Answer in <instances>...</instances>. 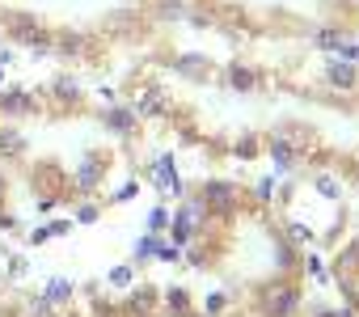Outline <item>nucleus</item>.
Returning <instances> with one entry per match:
<instances>
[{"mask_svg":"<svg viewBox=\"0 0 359 317\" xmlns=\"http://www.w3.org/2000/svg\"><path fill=\"white\" fill-rule=\"evenodd\" d=\"M300 309V292L292 283H271L262 288V313L266 317H292Z\"/></svg>","mask_w":359,"mask_h":317,"instance_id":"1","label":"nucleus"},{"mask_svg":"<svg viewBox=\"0 0 359 317\" xmlns=\"http://www.w3.org/2000/svg\"><path fill=\"white\" fill-rule=\"evenodd\" d=\"M203 208H212L216 216H233L237 212V187L233 182H208L203 187Z\"/></svg>","mask_w":359,"mask_h":317,"instance_id":"2","label":"nucleus"},{"mask_svg":"<svg viewBox=\"0 0 359 317\" xmlns=\"http://www.w3.org/2000/svg\"><path fill=\"white\" fill-rule=\"evenodd\" d=\"M266 148H271V156H275V170H279V174H287V170L300 166V148H296L287 135H271Z\"/></svg>","mask_w":359,"mask_h":317,"instance_id":"3","label":"nucleus"},{"mask_svg":"<svg viewBox=\"0 0 359 317\" xmlns=\"http://www.w3.org/2000/svg\"><path fill=\"white\" fill-rule=\"evenodd\" d=\"M30 110H34V97H30L26 89L0 93V114H5V119H22V114H30Z\"/></svg>","mask_w":359,"mask_h":317,"instance_id":"4","label":"nucleus"},{"mask_svg":"<svg viewBox=\"0 0 359 317\" xmlns=\"http://www.w3.org/2000/svg\"><path fill=\"white\" fill-rule=\"evenodd\" d=\"M102 174H106V161H102V156H93V152H89L85 161H81V170H76V191H85V195H89V191H93V187L102 182Z\"/></svg>","mask_w":359,"mask_h":317,"instance_id":"5","label":"nucleus"},{"mask_svg":"<svg viewBox=\"0 0 359 317\" xmlns=\"http://www.w3.org/2000/svg\"><path fill=\"white\" fill-rule=\"evenodd\" d=\"M102 123H106L114 135H131V127H135V110H131V106H106V110H102Z\"/></svg>","mask_w":359,"mask_h":317,"instance_id":"6","label":"nucleus"},{"mask_svg":"<svg viewBox=\"0 0 359 317\" xmlns=\"http://www.w3.org/2000/svg\"><path fill=\"white\" fill-rule=\"evenodd\" d=\"M325 76H330V85H338V89H355V81H359V72H355L351 60H330Z\"/></svg>","mask_w":359,"mask_h":317,"instance_id":"7","label":"nucleus"},{"mask_svg":"<svg viewBox=\"0 0 359 317\" xmlns=\"http://www.w3.org/2000/svg\"><path fill=\"white\" fill-rule=\"evenodd\" d=\"M26 152V135L18 127H0V156H22Z\"/></svg>","mask_w":359,"mask_h":317,"instance_id":"8","label":"nucleus"},{"mask_svg":"<svg viewBox=\"0 0 359 317\" xmlns=\"http://www.w3.org/2000/svg\"><path fill=\"white\" fill-rule=\"evenodd\" d=\"M229 85L241 89V93H250V89H258V72H254L250 64H233V68H229Z\"/></svg>","mask_w":359,"mask_h":317,"instance_id":"9","label":"nucleus"},{"mask_svg":"<svg viewBox=\"0 0 359 317\" xmlns=\"http://www.w3.org/2000/svg\"><path fill=\"white\" fill-rule=\"evenodd\" d=\"M68 296H72V279H68V275H55V279L47 283V292H43L47 304H68Z\"/></svg>","mask_w":359,"mask_h":317,"instance_id":"10","label":"nucleus"},{"mask_svg":"<svg viewBox=\"0 0 359 317\" xmlns=\"http://www.w3.org/2000/svg\"><path fill=\"white\" fill-rule=\"evenodd\" d=\"M165 309H169L173 317H191V296H187V288H169V292H165Z\"/></svg>","mask_w":359,"mask_h":317,"instance_id":"11","label":"nucleus"},{"mask_svg":"<svg viewBox=\"0 0 359 317\" xmlns=\"http://www.w3.org/2000/svg\"><path fill=\"white\" fill-rule=\"evenodd\" d=\"M156 187H165V191H182V182H177V174H173V156H169V152L156 161Z\"/></svg>","mask_w":359,"mask_h":317,"instance_id":"12","label":"nucleus"},{"mask_svg":"<svg viewBox=\"0 0 359 317\" xmlns=\"http://www.w3.org/2000/svg\"><path fill=\"white\" fill-rule=\"evenodd\" d=\"M51 93H55L60 102H64V97H68V102H76V97H81V85H76V76H68V72H60V76L51 81Z\"/></svg>","mask_w":359,"mask_h":317,"instance_id":"13","label":"nucleus"},{"mask_svg":"<svg viewBox=\"0 0 359 317\" xmlns=\"http://www.w3.org/2000/svg\"><path fill=\"white\" fill-rule=\"evenodd\" d=\"M156 233H148V237H140V245H135V267H144L148 258H156Z\"/></svg>","mask_w":359,"mask_h":317,"instance_id":"14","label":"nucleus"},{"mask_svg":"<svg viewBox=\"0 0 359 317\" xmlns=\"http://www.w3.org/2000/svg\"><path fill=\"white\" fill-rule=\"evenodd\" d=\"M131 304H135L140 313H152V304H156V288L140 283V288H135V296H131Z\"/></svg>","mask_w":359,"mask_h":317,"instance_id":"15","label":"nucleus"},{"mask_svg":"<svg viewBox=\"0 0 359 317\" xmlns=\"http://www.w3.org/2000/svg\"><path fill=\"white\" fill-rule=\"evenodd\" d=\"M169 224H173L169 208H152V212H148V233H161V229H169Z\"/></svg>","mask_w":359,"mask_h":317,"instance_id":"16","label":"nucleus"},{"mask_svg":"<svg viewBox=\"0 0 359 317\" xmlns=\"http://www.w3.org/2000/svg\"><path fill=\"white\" fill-rule=\"evenodd\" d=\"M313 187H317V195H325V199H338V195H342V187H338V182H334L330 174H321V178L313 182Z\"/></svg>","mask_w":359,"mask_h":317,"instance_id":"17","label":"nucleus"},{"mask_svg":"<svg viewBox=\"0 0 359 317\" xmlns=\"http://www.w3.org/2000/svg\"><path fill=\"white\" fill-rule=\"evenodd\" d=\"M110 283H118V288L135 283V262H131V267H127V262H123V267H114V271H110Z\"/></svg>","mask_w":359,"mask_h":317,"instance_id":"18","label":"nucleus"},{"mask_svg":"<svg viewBox=\"0 0 359 317\" xmlns=\"http://www.w3.org/2000/svg\"><path fill=\"white\" fill-rule=\"evenodd\" d=\"M287 241L292 245H304V241H313V229L309 224H287Z\"/></svg>","mask_w":359,"mask_h":317,"instance_id":"19","label":"nucleus"},{"mask_svg":"<svg viewBox=\"0 0 359 317\" xmlns=\"http://www.w3.org/2000/svg\"><path fill=\"white\" fill-rule=\"evenodd\" d=\"M177 68L195 76V72H203V68H208V60H203V55H182V60H177Z\"/></svg>","mask_w":359,"mask_h":317,"instance_id":"20","label":"nucleus"},{"mask_svg":"<svg viewBox=\"0 0 359 317\" xmlns=\"http://www.w3.org/2000/svg\"><path fill=\"white\" fill-rule=\"evenodd\" d=\"M317 43H321L325 51H342V34H334V30H321V34H317Z\"/></svg>","mask_w":359,"mask_h":317,"instance_id":"21","label":"nucleus"},{"mask_svg":"<svg viewBox=\"0 0 359 317\" xmlns=\"http://www.w3.org/2000/svg\"><path fill=\"white\" fill-rule=\"evenodd\" d=\"M81 47H85V43H81L76 34H68V39H60V43H55V51H60V55H76Z\"/></svg>","mask_w":359,"mask_h":317,"instance_id":"22","label":"nucleus"},{"mask_svg":"<svg viewBox=\"0 0 359 317\" xmlns=\"http://www.w3.org/2000/svg\"><path fill=\"white\" fill-rule=\"evenodd\" d=\"M233 152H237V156H241V161H250V156H254V152H258V140H254V135H245V140H241V144H237V148H233Z\"/></svg>","mask_w":359,"mask_h":317,"instance_id":"23","label":"nucleus"},{"mask_svg":"<svg viewBox=\"0 0 359 317\" xmlns=\"http://www.w3.org/2000/svg\"><path fill=\"white\" fill-rule=\"evenodd\" d=\"M140 114H161V97L156 93H144L140 97Z\"/></svg>","mask_w":359,"mask_h":317,"instance_id":"24","label":"nucleus"},{"mask_svg":"<svg viewBox=\"0 0 359 317\" xmlns=\"http://www.w3.org/2000/svg\"><path fill=\"white\" fill-rule=\"evenodd\" d=\"M30 317H51V304H47L43 296H34V300H30Z\"/></svg>","mask_w":359,"mask_h":317,"instance_id":"25","label":"nucleus"},{"mask_svg":"<svg viewBox=\"0 0 359 317\" xmlns=\"http://www.w3.org/2000/svg\"><path fill=\"white\" fill-rule=\"evenodd\" d=\"M76 220H81V224H93V220H97V208H93V203H85V208L76 212Z\"/></svg>","mask_w":359,"mask_h":317,"instance_id":"26","label":"nucleus"},{"mask_svg":"<svg viewBox=\"0 0 359 317\" xmlns=\"http://www.w3.org/2000/svg\"><path fill=\"white\" fill-rule=\"evenodd\" d=\"M68 229H72V220H55V224H47L51 237H68Z\"/></svg>","mask_w":359,"mask_h":317,"instance_id":"27","label":"nucleus"},{"mask_svg":"<svg viewBox=\"0 0 359 317\" xmlns=\"http://www.w3.org/2000/svg\"><path fill=\"white\" fill-rule=\"evenodd\" d=\"M271 195H275V178H262L258 182V199H271Z\"/></svg>","mask_w":359,"mask_h":317,"instance_id":"28","label":"nucleus"},{"mask_svg":"<svg viewBox=\"0 0 359 317\" xmlns=\"http://www.w3.org/2000/svg\"><path fill=\"white\" fill-rule=\"evenodd\" d=\"M47 241H51V233H47V229H34V233H30V245H47Z\"/></svg>","mask_w":359,"mask_h":317,"instance_id":"29","label":"nucleus"},{"mask_svg":"<svg viewBox=\"0 0 359 317\" xmlns=\"http://www.w3.org/2000/svg\"><path fill=\"white\" fill-rule=\"evenodd\" d=\"M135 191H140V187H135V182H127V187H123V191H118V195H114V203H123V199H131V195H135Z\"/></svg>","mask_w":359,"mask_h":317,"instance_id":"30","label":"nucleus"},{"mask_svg":"<svg viewBox=\"0 0 359 317\" xmlns=\"http://www.w3.org/2000/svg\"><path fill=\"white\" fill-rule=\"evenodd\" d=\"M208 313H212V317L224 313V296H212V300H208Z\"/></svg>","mask_w":359,"mask_h":317,"instance_id":"31","label":"nucleus"},{"mask_svg":"<svg viewBox=\"0 0 359 317\" xmlns=\"http://www.w3.org/2000/svg\"><path fill=\"white\" fill-rule=\"evenodd\" d=\"M0 195H5V178H0Z\"/></svg>","mask_w":359,"mask_h":317,"instance_id":"32","label":"nucleus"},{"mask_svg":"<svg viewBox=\"0 0 359 317\" xmlns=\"http://www.w3.org/2000/svg\"><path fill=\"white\" fill-rule=\"evenodd\" d=\"M0 81H5V68H0Z\"/></svg>","mask_w":359,"mask_h":317,"instance_id":"33","label":"nucleus"}]
</instances>
